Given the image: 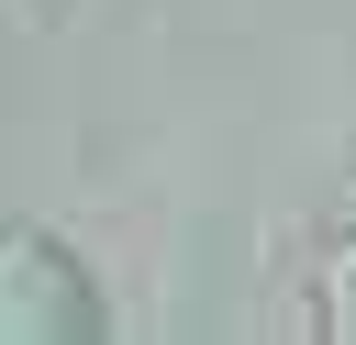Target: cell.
<instances>
[{
    "mask_svg": "<svg viewBox=\"0 0 356 345\" xmlns=\"http://www.w3.org/2000/svg\"><path fill=\"white\" fill-rule=\"evenodd\" d=\"M111 312L56 234H0V345H100Z\"/></svg>",
    "mask_w": 356,
    "mask_h": 345,
    "instance_id": "cell-1",
    "label": "cell"
},
{
    "mask_svg": "<svg viewBox=\"0 0 356 345\" xmlns=\"http://www.w3.org/2000/svg\"><path fill=\"white\" fill-rule=\"evenodd\" d=\"M312 300H323V334H334V345H356V223L323 245V278H312Z\"/></svg>",
    "mask_w": 356,
    "mask_h": 345,
    "instance_id": "cell-2",
    "label": "cell"
}]
</instances>
